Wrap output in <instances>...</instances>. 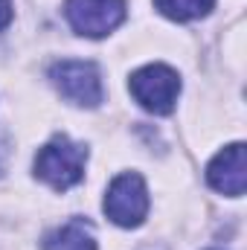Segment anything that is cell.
<instances>
[{"mask_svg": "<svg viewBox=\"0 0 247 250\" xmlns=\"http://www.w3.org/2000/svg\"><path fill=\"white\" fill-rule=\"evenodd\" d=\"M84 163H87V148L82 143H73L67 134H59L38 148L35 178H41L56 192H67L84 178Z\"/></svg>", "mask_w": 247, "mask_h": 250, "instance_id": "6da1fadb", "label": "cell"}, {"mask_svg": "<svg viewBox=\"0 0 247 250\" xmlns=\"http://www.w3.org/2000/svg\"><path fill=\"white\" fill-rule=\"evenodd\" d=\"M131 96L148 111V114H172L178 93H181V76L169 64H145L128 79Z\"/></svg>", "mask_w": 247, "mask_h": 250, "instance_id": "7a4b0ae2", "label": "cell"}, {"mask_svg": "<svg viewBox=\"0 0 247 250\" xmlns=\"http://www.w3.org/2000/svg\"><path fill=\"white\" fill-rule=\"evenodd\" d=\"M50 79L64 99L79 108H99L105 99L102 76L93 62H79V59L56 62L50 67Z\"/></svg>", "mask_w": 247, "mask_h": 250, "instance_id": "3957f363", "label": "cell"}, {"mask_svg": "<svg viewBox=\"0 0 247 250\" xmlns=\"http://www.w3.org/2000/svg\"><path fill=\"white\" fill-rule=\"evenodd\" d=\"M102 209L117 227H140L148 215V189H145L143 175L137 172L117 175L105 192Z\"/></svg>", "mask_w": 247, "mask_h": 250, "instance_id": "277c9868", "label": "cell"}, {"mask_svg": "<svg viewBox=\"0 0 247 250\" xmlns=\"http://www.w3.org/2000/svg\"><path fill=\"white\" fill-rule=\"evenodd\" d=\"M64 18L84 38H105L125 21V0H64Z\"/></svg>", "mask_w": 247, "mask_h": 250, "instance_id": "5b68a950", "label": "cell"}, {"mask_svg": "<svg viewBox=\"0 0 247 250\" xmlns=\"http://www.w3.org/2000/svg\"><path fill=\"white\" fill-rule=\"evenodd\" d=\"M206 184L230 198H242L247 187V157H245V143H230L221 148L209 166H206Z\"/></svg>", "mask_w": 247, "mask_h": 250, "instance_id": "8992f818", "label": "cell"}, {"mask_svg": "<svg viewBox=\"0 0 247 250\" xmlns=\"http://www.w3.org/2000/svg\"><path fill=\"white\" fill-rule=\"evenodd\" d=\"M44 250H96V230L84 218H70L44 236Z\"/></svg>", "mask_w": 247, "mask_h": 250, "instance_id": "52a82bcc", "label": "cell"}, {"mask_svg": "<svg viewBox=\"0 0 247 250\" xmlns=\"http://www.w3.org/2000/svg\"><path fill=\"white\" fill-rule=\"evenodd\" d=\"M215 0H154V9L172 21H195L209 15Z\"/></svg>", "mask_w": 247, "mask_h": 250, "instance_id": "ba28073f", "label": "cell"}, {"mask_svg": "<svg viewBox=\"0 0 247 250\" xmlns=\"http://www.w3.org/2000/svg\"><path fill=\"white\" fill-rule=\"evenodd\" d=\"M15 12H12V0H0V29H6L12 23Z\"/></svg>", "mask_w": 247, "mask_h": 250, "instance_id": "9c48e42d", "label": "cell"}]
</instances>
